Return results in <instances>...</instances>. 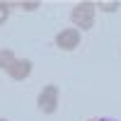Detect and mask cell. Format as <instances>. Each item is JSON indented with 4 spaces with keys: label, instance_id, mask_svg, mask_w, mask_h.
<instances>
[{
    "label": "cell",
    "instance_id": "6da1fadb",
    "mask_svg": "<svg viewBox=\"0 0 121 121\" xmlns=\"http://www.w3.org/2000/svg\"><path fill=\"white\" fill-rule=\"evenodd\" d=\"M95 3H90V0H82V3H75L73 10H70V19H73V24L80 27V29H92L95 24Z\"/></svg>",
    "mask_w": 121,
    "mask_h": 121
},
{
    "label": "cell",
    "instance_id": "7a4b0ae2",
    "mask_svg": "<svg viewBox=\"0 0 121 121\" xmlns=\"http://www.w3.org/2000/svg\"><path fill=\"white\" fill-rule=\"evenodd\" d=\"M36 107L41 114H53L58 109V87L56 85H46L36 97Z\"/></svg>",
    "mask_w": 121,
    "mask_h": 121
},
{
    "label": "cell",
    "instance_id": "3957f363",
    "mask_svg": "<svg viewBox=\"0 0 121 121\" xmlns=\"http://www.w3.org/2000/svg\"><path fill=\"white\" fill-rule=\"evenodd\" d=\"M56 46L63 48V51H75L80 46V29L75 27H68V29H60L56 34Z\"/></svg>",
    "mask_w": 121,
    "mask_h": 121
},
{
    "label": "cell",
    "instance_id": "277c9868",
    "mask_svg": "<svg viewBox=\"0 0 121 121\" xmlns=\"http://www.w3.org/2000/svg\"><path fill=\"white\" fill-rule=\"evenodd\" d=\"M29 73H32V60L29 58H17L12 65H10V70H7V75L12 78V80H27L29 78Z\"/></svg>",
    "mask_w": 121,
    "mask_h": 121
},
{
    "label": "cell",
    "instance_id": "5b68a950",
    "mask_svg": "<svg viewBox=\"0 0 121 121\" xmlns=\"http://www.w3.org/2000/svg\"><path fill=\"white\" fill-rule=\"evenodd\" d=\"M15 60H17V56L12 48H0V70H10V65Z\"/></svg>",
    "mask_w": 121,
    "mask_h": 121
},
{
    "label": "cell",
    "instance_id": "8992f818",
    "mask_svg": "<svg viewBox=\"0 0 121 121\" xmlns=\"http://www.w3.org/2000/svg\"><path fill=\"white\" fill-rule=\"evenodd\" d=\"M95 7H99L102 12H116L121 7V3L119 0H99V3H95Z\"/></svg>",
    "mask_w": 121,
    "mask_h": 121
},
{
    "label": "cell",
    "instance_id": "52a82bcc",
    "mask_svg": "<svg viewBox=\"0 0 121 121\" xmlns=\"http://www.w3.org/2000/svg\"><path fill=\"white\" fill-rule=\"evenodd\" d=\"M19 7L24 10V12H34L36 7H41V3H39V0H22V3H17Z\"/></svg>",
    "mask_w": 121,
    "mask_h": 121
},
{
    "label": "cell",
    "instance_id": "ba28073f",
    "mask_svg": "<svg viewBox=\"0 0 121 121\" xmlns=\"http://www.w3.org/2000/svg\"><path fill=\"white\" fill-rule=\"evenodd\" d=\"M7 17H10V3H0V24L7 22Z\"/></svg>",
    "mask_w": 121,
    "mask_h": 121
},
{
    "label": "cell",
    "instance_id": "9c48e42d",
    "mask_svg": "<svg viewBox=\"0 0 121 121\" xmlns=\"http://www.w3.org/2000/svg\"><path fill=\"white\" fill-rule=\"evenodd\" d=\"M92 121H119V119H92Z\"/></svg>",
    "mask_w": 121,
    "mask_h": 121
},
{
    "label": "cell",
    "instance_id": "30bf717a",
    "mask_svg": "<svg viewBox=\"0 0 121 121\" xmlns=\"http://www.w3.org/2000/svg\"><path fill=\"white\" fill-rule=\"evenodd\" d=\"M0 121H7V119H0Z\"/></svg>",
    "mask_w": 121,
    "mask_h": 121
}]
</instances>
